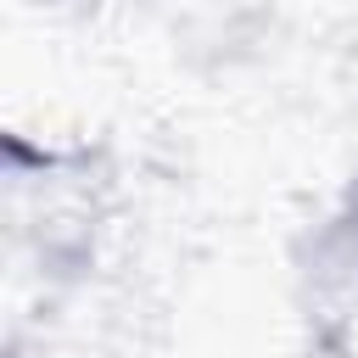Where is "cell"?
I'll return each instance as SVG.
<instances>
[{
	"instance_id": "cell-1",
	"label": "cell",
	"mask_w": 358,
	"mask_h": 358,
	"mask_svg": "<svg viewBox=\"0 0 358 358\" xmlns=\"http://www.w3.org/2000/svg\"><path fill=\"white\" fill-rule=\"evenodd\" d=\"M308 280L319 296H336L347 308H358V207L330 218L319 235H313V263H308Z\"/></svg>"
}]
</instances>
